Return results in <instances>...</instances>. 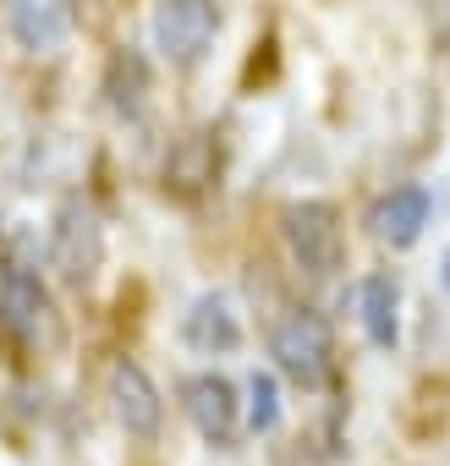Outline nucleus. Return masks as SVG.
<instances>
[{
  "instance_id": "f257e3e1",
  "label": "nucleus",
  "mask_w": 450,
  "mask_h": 466,
  "mask_svg": "<svg viewBox=\"0 0 450 466\" xmlns=\"http://www.w3.org/2000/svg\"><path fill=\"white\" fill-rule=\"evenodd\" d=\"M281 242L291 253V264L308 280H330L346 264V230H341V208L324 198H302L281 214Z\"/></svg>"
},
{
  "instance_id": "f03ea898",
  "label": "nucleus",
  "mask_w": 450,
  "mask_h": 466,
  "mask_svg": "<svg viewBox=\"0 0 450 466\" xmlns=\"http://www.w3.org/2000/svg\"><path fill=\"white\" fill-rule=\"evenodd\" d=\"M270 357H275V368H281L291 384L319 390V384L335 373V329H330V319L313 313V308H291V313L270 329Z\"/></svg>"
},
{
  "instance_id": "7ed1b4c3",
  "label": "nucleus",
  "mask_w": 450,
  "mask_h": 466,
  "mask_svg": "<svg viewBox=\"0 0 450 466\" xmlns=\"http://www.w3.org/2000/svg\"><path fill=\"white\" fill-rule=\"evenodd\" d=\"M0 329H6L17 346H56L61 340V319H56V302L50 291L39 286L34 269L23 264H0Z\"/></svg>"
},
{
  "instance_id": "20e7f679",
  "label": "nucleus",
  "mask_w": 450,
  "mask_h": 466,
  "mask_svg": "<svg viewBox=\"0 0 450 466\" xmlns=\"http://www.w3.org/2000/svg\"><path fill=\"white\" fill-rule=\"evenodd\" d=\"M105 264V225L88 203H61L56 225H50V269L66 286H88Z\"/></svg>"
},
{
  "instance_id": "39448f33",
  "label": "nucleus",
  "mask_w": 450,
  "mask_h": 466,
  "mask_svg": "<svg viewBox=\"0 0 450 466\" xmlns=\"http://www.w3.org/2000/svg\"><path fill=\"white\" fill-rule=\"evenodd\" d=\"M220 34L214 0H154V45L170 66H198Z\"/></svg>"
},
{
  "instance_id": "423d86ee",
  "label": "nucleus",
  "mask_w": 450,
  "mask_h": 466,
  "mask_svg": "<svg viewBox=\"0 0 450 466\" xmlns=\"http://www.w3.org/2000/svg\"><path fill=\"white\" fill-rule=\"evenodd\" d=\"M105 400L116 411V422L132 433V439H159V422H165V400L154 390V379L132 362V357H116L110 373H105Z\"/></svg>"
},
{
  "instance_id": "0eeeda50",
  "label": "nucleus",
  "mask_w": 450,
  "mask_h": 466,
  "mask_svg": "<svg viewBox=\"0 0 450 466\" xmlns=\"http://www.w3.org/2000/svg\"><path fill=\"white\" fill-rule=\"evenodd\" d=\"M181 411L192 417V428H198L209 444H231L237 428H242L237 384L220 379V373H192V379H181Z\"/></svg>"
},
{
  "instance_id": "6e6552de",
  "label": "nucleus",
  "mask_w": 450,
  "mask_h": 466,
  "mask_svg": "<svg viewBox=\"0 0 450 466\" xmlns=\"http://www.w3.org/2000/svg\"><path fill=\"white\" fill-rule=\"evenodd\" d=\"M428 214H434V203H428V192L423 187H390L373 208H368V237L379 242V248H412L417 237H423V225H428Z\"/></svg>"
},
{
  "instance_id": "1a4fd4ad",
  "label": "nucleus",
  "mask_w": 450,
  "mask_h": 466,
  "mask_svg": "<svg viewBox=\"0 0 450 466\" xmlns=\"http://www.w3.org/2000/svg\"><path fill=\"white\" fill-rule=\"evenodd\" d=\"M181 340L192 351H203V357L237 351L242 346V324H237V313H231V302H225V297H198L192 313L181 319Z\"/></svg>"
},
{
  "instance_id": "9d476101",
  "label": "nucleus",
  "mask_w": 450,
  "mask_h": 466,
  "mask_svg": "<svg viewBox=\"0 0 450 466\" xmlns=\"http://www.w3.org/2000/svg\"><path fill=\"white\" fill-rule=\"evenodd\" d=\"M12 34H17V45L34 50V56L66 45V34H72L66 0H17V6H12Z\"/></svg>"
},
{
  "instance_id": "9b49d317",
  "label": "nucleus",
  "mask_w": 450,
  "mask_h": 466,
  "mask_svg": "<svg viewBox=\"0 0 450 466\" xmlns=\"http://www.w3.org/2000/svg\"><path fill=\"white\" fill-rule=\"evenodd\" d=\"M357 313H363V329L373 346H395L401 335V286L390 275H368L357 286Z\"/></svg>"
},
{
  "instance_id": "f8f14e48",
  "label": "nucleus",
  "mask_w": 450,
  "mask_h": 466,
  "mask_svg": "<svg viewBox=\"0 0 450 466\" xmlns=\"http://www.w3.org/2000/svg\"><path fill=\"white\" fill-rule=\"evenodd\" d=\"M275 422H281V384H275V373H253L248 379V428L270 433Z\"/></svg>"
},
{
  "instance_id": "ddd939ff",
  "label": "nucleus",
  "mask_w": 450,
  "mask_h": 466,
  "mask_svg": "<svg viewBox=\"0 0 450 466\" xmlns=\"http://www.w3.org/2000/svg\"><path fill=\"white\" fill-rule=\"evenodd\" d=\"M198 154V137H187L176 154H170V165H165V181H176V187H203V181H214V154L203 148V159H192Z\"/></svg>"
},
{
  "instance_id": "4468645a",
  "label": "nucleus",
  "mask_w": 450,
  "mask_h": 466,
  "mask_svg": "<svg viewBox=\"0 0 450 466\" xmlns=\"http://www.w3.org/2000/svg\"><path fill=\"white\" fill-rule=\"evenodd\" d=\"M445 286H450V253H445Z\"/></svg>"
}]
</instances>
